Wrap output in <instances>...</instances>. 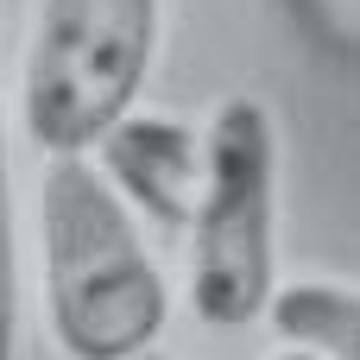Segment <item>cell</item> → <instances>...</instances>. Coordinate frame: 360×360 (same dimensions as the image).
Instances as JSON below:
<instances>
[{
	"label": "cell",
	"instance_id": "1",
	"mask_svg": "<svg viewBox=\"0 0 360 360\" xmlns=\"http://www.w3.org/2000/svg\"><path fill=\"white\" fill-rule=\"evenodd\" d=\"M44 310L76 360H133L165 329V278L127 215V196L82 152H51L38 184Z\"/></svg>",
	"mask_w": 360,
	"mask_h": 360
},
{
	"label": "cell",
	"instance_id": "2",
	"mask_svg": "<svg viewBox=\"0 0 360 360\" xmlns=\"http://www.w3.org/2000/svg\"><path fill=\"white\" fill-rule=\"evenodd\" d=\"M278 139L253 95H228L202 133V196L190 221V310L209 329H247L272 304Z\"/></svg>",
	"mask_w": 360,
	"mask_h": 360
},
{
	"label": "cell",
	"instance_id": "3",
	"mask_svg": "<svg viewBox=\"0 0 360 360\" xmlns=\"http://www.w3.org/2000/svg\"><path fill=\"white\" fill-rule=\"evenodd\" d=\"M158 0H38L19 114L44 152H89L139 95Z\"/></svg>",
	"mask_w": 360,
	"mask_h": 360
},
{
	"label": "cell",
	"instance_id": "4",
	"mask_svg": "<svg viewBox=\"0 0 360 360\" xmlns=\"http://www.w3.org/2000/svg\"><path fill=\"white\" fill-rule=\"evenodd\" d=\"M95 158L108 171V184L146 209L158 228H184L196 221V196H202V133H190L184 120L165 114H120L101 139Z\"/></svg>",
	"mask_w": 360,
	"mask_h": 360
},
{
	"label": "cell",
	"instance_id": "5",
	"mask_svg": "<svg viewBox=\"0 0 360 360\" xmlns=\"http://www.w3.org/2000/svg\"><path fill=\"white\" fill-rule=\"evenodd\" d=\"M278 342L304 348L316 360H360V291L342 285H278L266 304Z\"/></svg>",
	"mask_w": 360,
	"mask_h": 360
},
{
	"label": "cell",
	"instance_id": "6",
	"mask_svg": "<svg viewBox=\"0 0 360 360\" xmlns=\"http://www.w3.org/2000/svg\"><path fill=\"white\" fill-rule=\"evenodd\" d=\"M19 329V266H13V184H6V139H0V360H13Z\"/></svg>",
	"mask_w": 360,
	"mask_h": 360
},
{
	"label": "cell",
	"instance_id": "7",
	"mask_svg": "<svg viewBox=\"0 0 360 360\" xmlns=\"http://www.w3.org/2000/svg\"><path fill=\"white\" fill-rule=\"evenodd\" d=\"M272 360H316V354H304V348H291V342H285V348H278Z\"/></svg>",
	"mask_w": 360,
	"mask_h": 360
},
{
	"label": "cell",
	"instance_id": "8",
	"mask_svg": "<svg viewBox=\"0 0 360 360\" xmlns=\"http://www.w3.org/2000/svg\"><path fill=\"white\" fill-rule=\"evenodd\" d=\"M133 360H171V354H158V348H146V354H133Z\"/></svg>",
	"mask_w": 360,
	"mask_h": 360
}]
</instances>
